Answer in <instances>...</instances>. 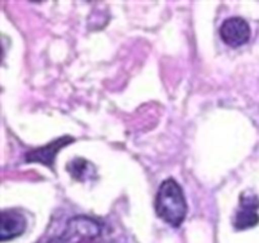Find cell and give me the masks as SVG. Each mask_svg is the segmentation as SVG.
I'll list each match as a JSON object with an SVG mask.
<instances>
[{"label": "cell", "mask_w": 259, "mask_h": 243, "mask_svg": "<svg viewBox=\"0 0 259 243\" xmlns=\"http://www.w3.org/2000/svg\"><path fill=\"white\" fill-rule=\"evenodd\" d=\"M156 213L171 227H180L187 214V204L181 186L175 179H167L157 191Z\"/></svg>", "instance_id": "cell-1"}, {"label": "cell", "mask_w": 259, "mask_h": 243, "mask_svg": "<svg viewBox=\"0 0 259 243\" xmlns=\"http://www.w3.org/2000/svg\"><path fill=\"white\" fill-rule=\"evenodd\" d=\"M58 243H114L109 228L104 223L77 215L68 220L65 230L57 239Z\"/></svg>", "instance_id": "cell-2"}, {"label": "cell", "mask_w": 259, "mask_h": 243, "mask_svg": "<svg viewBox=\"0 0 259 243\" xmlns=\"http://www.w3.org/2000/svg\"><path fill=\"white\" fill-rule=\"evenodd\" d=\"M220 37L230 47H240L249 40L250 27L243 18H228L220 27Z\"/></svg>", "instance_id": "cell-3"}, {"label": "cell", "mask_w": 259, "mask_h": 243, "mask_svg": "<svg viewBox=\"0 0 259 243\" xmlns=\"http://www.w3.org/2000/svg\"><path fill=\"white\" fill-rule=\"evenodd\" d=\"M259 199L255 194L244 192L240 195L239 209L234 218V227L238 230L249 229L259 223Z\"/></svg>", "instance_id": "cell-4"}, {"label": "cell", "mask_w": 259, "mask_h": 243, "mask_svg": "<svg viewBox=\"0 0 259 243\" xmlns=\"http://www.w3.org/2000/svg\"><path fill=\"white\" fill-rule=\"evenodd\" d=\"M73 138L70 136H63L61 138H57L56 141L51 142V143L46 144V146L40 147V148L33 149L25 154V161L27 162H34V164H42L48 167L53 169V162H55L56 154L58 153L60 149L66 147L67 144L72 143Z\"/></svg>", "instance_id": "cell-5"}, {"label": "cell", "mask_w": 259, "mask_h": 243, "mask_svg": "<svg viewBox=\"0 0 259 243\" xmlns=\"http://www.w3.org/2000/svg\"><path fill=\"white\" fill-rule=\"evenodd\" d=\"M27 219L24 215L15 210H4L2 213V222H0V240L14 239L25 232Z\"/></svg>", "instance_id": "cell-6"}, {"label": "cell", "mask_w": 259, "mask_h": 243, "mask_svg": "<svg viewBox=\"0 0 259 243\" xmlns=\"http://www.w3.org/2000/svg\"><path fill=\"white\" fill-rule=\"evenodd\" d=\"M71 176L78 181H83L86 179H90L95 174V167L90 162L83 158H75L72 162H70L67 166Z\"/></svg>", "instance_id": "cell-7"}, {"label": "cell", "mask_w": 259, "mask_h": 243, "mask_svg": "<svg viewBox=\"0 0 259 243\" xmlns=\"http://www.w3.org/2000/svg\"><path fill=\"white\" fill-rule=\"evenodd\" d=\"M47 243H58V242H57V239H52V240H50V242H47Z\"/></svg>", "instance_id": "cell-8"}]
</instances>
